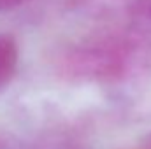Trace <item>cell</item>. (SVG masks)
Segmentation results:
<instances>
[{"label":"cell","mask_w":151,"mask_h":149,"mask_svg":"<svg viewBox=\"0 0 151 149\" xmlns=\"http://www.w3.org/2000/svg\"><path fill=\"white\" fill-rule=\"evenodd\" d=\"M144 34H104L67 47L58 58L60 72L84 82H119L142 72L151 62Z\"/></svg>","instance_id":"obj_1"},{"label":"cell","mask_w":151,"mask_h":149,"mask_svg":"<svg viewBox=\"0 0 151 149\" xmlns=\"http://www.w3.org/2000/svg\"><path fill=\"white\" fill-rule=\"evenodd\" d=\"M18 69V46L16 40L7 35L0 34V90L5 88Z\"/></svg>","instance_id":"obj_2"},{"label":"cell","mask_w":151,"mask_h":149,"mask_svg":"<svg viewBox=\"0 0 151 149\" xmlns=\"http://www.w3.org/2000/svg\"><path fill=\"white\" fill-rule=\"evenodd\" d=\"M128 16L135 32L151 35V0H132Z\"/></svg>","instance_id":"obj_3"},{"label":"cell","mask_w":151,"mask_h":149,"mask_svg":"<svg viewBox=\"0 0 151 149\" xmlns=\"http://www.w3.org/2000/svg\"><path fill=\"white\" fill-rule=\"evenodd\" d=\"M27 2L30 0H0V12H9V11H14L21 5H25Z\"/></svg>","instance_id":"obj_4"},{"label":"cell","mask_w":151,"mask_h":149,"mask_svg":"<svg viewBox=\"0 0 151 149\" xmlns=\"http://www.w3.org/2000/svg\"><path fill=\"white\" fill-rule=\"evenodd\" d=\"M141 149H151V133H146L141 139Z\"/></svg>","instance_id":"obj_5"},{"label":"cell","mask_w":151,"mask_h":149,"mask_svg":"<svg viewBox=\"0 0 151 149\" xmlns=\"http://www.w3.org/2000/svg\"><path fill=\"white\" fill-rule=\"evenodd\" d=\"M0 149H4V144H2V140H0Z\"/></svg>","instance_id":"obj_6"}]
</instances>
